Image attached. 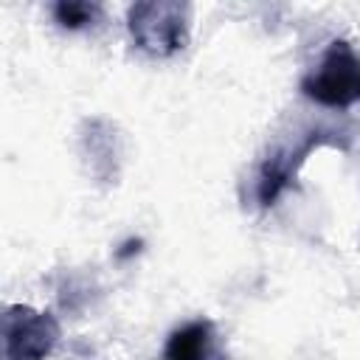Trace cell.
<instances>
[{
    "instance_id": "1",
    "label": "cell",
    "mask_w": 360,
    "mask_h": 360,
    "mask_svg": "<svg viewBox=\"0 0 360 360\" xmlns=\"http://www.w3.org/2000/svg\"><path fill=\"white\" fill-rule=\"evenodd\" d=\"M191 6L177 0H143L127 11V25L141 51L149 56H174L188 45Z\"/></svg>"
},
{
    "instance_id": "6",
    "label": "cell",
    "mask_w": 360,
    "mask_h": 360,
    "mask_svg": "<svg viewBox=\"0 0 360 360\" xmlns=\"http://www.w3.org/2000/svg\"><path fill=\"white\" fill-rule=\"evenodd\" d=\"M53 20L62 25V28H87L96 22V17L101 14V6L98 3H84V0H59L53 3Z\"/></svg>"
},
{
    "instance_id": "4",
    "label": "cell",
    "mask_w": 360,
    "mask_h": 360,
    "mask_svg": "<svg viewBox=\"0 0 360 360\" xmlns=\"http://www.w3.org/2000/svg\"><path fill=\"white\" fill-rule=\"evenodd\" d=\"M318 143H321V138H315V132H312L301 143L284 146V149H278V152L264 158V163L259 169V180H256V197H259L262 205H273L278 200V194L290 186V180L295 177L298 166L307 160V155Z\"/></svg>"
},
{
    "instance_id": "3",
    "label": "cell",
    "mask_w": 360,
    "mask_h": 360,
    "mask_svg": "<svg viewBox=\"0 0 360 360\" xmlns=\"http://www.w3.org/2000/svg\"><path fill=\"white\" fill-rule=\"evenodd\" d=\"M59 340V323L51 312L28 304H11L3 312V357L6 360H42Z\"/></svg>"
},
{
    "instance_id": "5",
    "label": "cell",
    "mask_w": 360,
    "mask_h": 360,
    "mask_svg": "<svg viewBox=\"0 0 360 360\" xmlns=\"http://www.w3.org/2000/svg\"><path fill=\"white\" fill-rule=\"evenodd\" d=\"M163 360H228L211 321H188L177 326L163 346Z\"/></svg>"
},
{
    "instance_id": "2",
    "label": "cell",
    "mask_w": 360,
    "mask_h": 360,
    "mask_svg": "<svg viewBox=\"0 0 360 360\" xmlns=\"http://www.w3.org/2000/svg\"><path fill=\"white\" fill-rule=\"evenodd\" d=\"M301 93L321 107H352L360 101V53L346 39H332L318 65L301 79Z\"/></svg>"
}]
</instances>
